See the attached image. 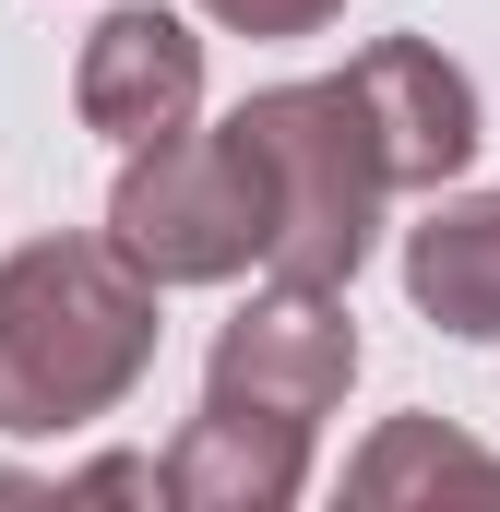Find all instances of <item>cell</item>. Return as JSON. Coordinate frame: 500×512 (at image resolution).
Masks as SVG:
<instances>
[{
    "label": "cell",
    "instance_id": "1",
    "mask_svg": "<svg viewBox=\"0 0 500 512\" xmlns=\"http://www.w3.org/2000/svg\"><path fill=\"white\" fill-rule=\"evenodd\" d=\"M167 334V286L131 274L108 227L24 239L0 262V441H60L120 417Z\"/></svg>",
    "mask_w": 500,
    "mask_h": 512
},
{
    "label": "cell",
    "instance_id": "2",
    "mask_svg": "<svg viewBox=\"0 0 500 512\" xmlns=\"http://www.w3.org/2000/svg\"><path fill=\"white\" fill-rule=\"evenodd\" d=\"M239 120H250V143H262V179H274V251H262V274H274V286H358L381 215H393L405 191H393V167H381L346 72H322V84H262V96H239Z\"/></svg>",
    "mask_w": 500,
    "mask_h": 512
},
{
    "label": "cell",
    "instance_id": "3",
    "mask_svg": "<svg viewBox=\"0 0 500 512\" xmlns=\"http://www.w3.org/2000/svg\"><path fill=\"white\" fill-rule=\"evenodd\" d=\"M108 239L155 286H239V274H262V251H274V179H262L250 120L227 108L215 131L131 143L120 191H108Z\"/></svg>",
    "mask_w": 500,
    "mask_h": 512
},
{
    "label": "cell",
    "instance_id": "4",
    "mask_svg": "<svg viewBox=\"0 0 500 512\" xmlns=\"http://www.w3.org/2000/svg\"><path fill=\"white\" fill-rule=\"evenodd\" d=\"M358 382V322H346V286H274L250 298L239 322L215 334V370L203 405H250V417H286V429H322Z\"/></svg>",
    "mask_w": 500,
    "mask_h": 512
},
{
    "label": "cell",
    "instance_id": "5",
    "mask_svg": "<svg viewBox=\"0 0 500 512\" xmlns=\"http://www.w3.org/2000/svg\"><path fill=\"white\" fill-rule=\"evenodd\" d=\"M346 96H358V120H370L381 167H393V191H453L465 167H477V84H465V60H441L429 36H381L346 60Z\"/></svg>",
    "mask_w": 500,
    "mask_h": 512
},
{
    "label": "cell",
    "instance_id": "6",
    "mask_svg": "<svg viewBox=\"0 0 500 512\" xmlns=\"http://www.w3.org/2000/svg\"><path fill=\"white\" fill-rule=\"evenodd\" d=\"M72 108L84 131H108V143H167V131L203 120V36L179 24V12H108L96 36H84V60H72Z\"/></svg>",
    "mask_w": 500,
    "mask_h": 512
},
{
    "label": "cell",
    "instance_id": "7",
    "mask_svg": "<svg viewBox=\"0 0 500 512\" xmlns=\"http://www.w3.org/2000/svg\"><path fill=\"white\" fill-rule=\"evenodd\" d=\"M310 453H322V429H286V417H250V405H203L155 465H167L179 512H286L310 489Z\"/></svg>",
    "mask_w": 500,
    "mask_h": 512
},
{
    "label": "cell",
    "instance_id": "8",
    "mask_svg": "<svg viewBox=\"0 0 500 512\" xmlns=\"http://www.w3.org/2000/svg\"><path fill=\"white\" fill-rule=\"evenodd\" d=\"M405 298L453 346H500V191H429L405 227Z\"/></svg>",
    "mask_w": 500,
    "mask_h": 512
},
{
    "label": "cell",
    "instance_id": "9",
    "mask_svg": "<svg viewBox=\"0 0 500 512\" xmlns=\"http://www.w3.org/2000/svg\"><path fill=\"white\" fill-rule=\"evenodd\" d=\"M429 477L500 489V453H489V441H465V429H441V417H393L370 453L346 465V501H405V489H429Z\"/></svg>",
    "mask_w": 500,
    "mask_h": 512
},
{
    "label": "cell",
    "instance_id": "10",
    "mask_svg": "<svg viewBox=\"0 0 500 512\" xmlns=\"http://www.w3.org/2000/svg\"><path fill=\"white\" fill-rule=\"evenodd\" d=\"M191 12H215L227 36H322L346 0H191Z\"/></svg>",
    "mask_w": 500,
    "mask_h": 512
}]
</instances>
